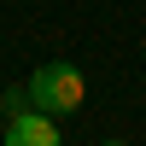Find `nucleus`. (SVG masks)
I'll return each mask as SVG.
<instances>
[{
	"instance_id": "obj_3",
	"label": "nucleus",
	"mask_w": 146,
	"mask_h": 146,
	"mask_svg": "<svg viewBox=\"0 0 146 146\" xmlns=\"http://www.w3.org/2000/svg\"><path fill=\"white\" fill-rule=\"evenodd\" d=\"M23 105H29L23 88H6V94H0V111H23Z\"/></svg>"
},
{
	"instance_id": "obj_4",
	"label": "nucleus",
	"mask_w": 146,
	"mask_h": 146,
	"mask_svg": "<svg viewBox=\"0 0 146 146\" xmlns=\"http://www.w3.org/2000/svg\"><path fill=\"white\" fill-rule=\"evenodd\" d=\"M100 146H129V140H100Z\"/></svg>"
},
{
	"instance_id": "obj_2",
	"label": "nucleus",
	"mask_w": 146,
	"mask_h": 146,
	"mask_svg": "<svg viewBox=\"0 0 146 146\" xmlns=\"http://www.w3.org/2000/svg\"><path fill=\"white\" fill-rule=\"evenodd\" d=\"M6 146H64V140H58V117L35 111V105L12 111L6 117Z\"/></svg>"
},
{
	"instance_id": "obj_1",
	"label": "nucleus",
	"mask_w": 146,
	"mask_h": 146,
	"mask_svg": "<svg viewBox=\"0 0 146 146\" xmlns=\"http://www.w3.org/2000/svg\"><path fill=\"white\" fill-rule=\"evenodd\" d=\"M23 94H29V105H35V111H47V117H58V123H64V117H76V111H82L88 82H82V70H76V64L53 58V64H35V70H29Z\"/></svg>"
}]
</instances>
